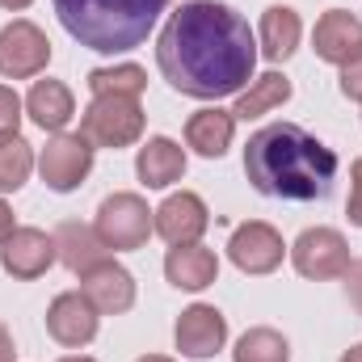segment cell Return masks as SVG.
Instances as JSON below:
<instances>
[{
  "instance_id": "14",
  "label": "cell",
  "mask_w": 362,
  "mask_h": 362,
  "mask_svg": "<svg viewBox=\"0 0 362 362\" xmlns=\"http://www.w3.org/2000/svg\"><path fill=\"white\" fill-rule=\"evenodd\" d=\"M81 291H85V299H89L101 316H122L135 303V278H131V270H122L110 257L101 266H93V270L81 274Z\"/></svg>"
},
{
  "instance_id": "29",
  "label": "cell",
  "mask_w": 362,
  "mask_h": 362,
  "mask_svg": "<svg viewBox=\"0 0 362 362\" xmlns=\"http://www.w3.org/2000/svg\"><path fill=\"white\" fill-rule=\"evenodd\" d=\"M346 291H350V303L358 308V316H362V262H350V270H346Z\"/></svg>"
},
{
  "instance_id": "17",
  "label": "cell",
  "mask_w": 362,
  "mask_h": 362,
  "mask_svg": "<svg viewBox=\"0 0 362 362\" xmlns=\"http://www.w3.org/2000/svg\"><path fill=\"white\" fill-rule=\"evenodd\" d=\"M165 278L177 291H202L219 278V257L202 245H173L165 257Z\"/></svg>"
},
{
  "instance_id": "26",
  "label": "cell",
  "mask_w": 362,
  "mask_h": 362,
  "mask_svg": "<svg viewBox=\"0 0 362 362\" xmlns=\"http://www.w3.org/2000/svg\"><path fill=\"white\" fill-rule=\"evenodd\" d=\"M17 122H21V97L8 89V85H0V135L4 131H17Z\"/></svg>"
},
{
  "instance_id": "10",
  "label": "cell",
  "mask_w": 362,
  "mask_h": 362,
  "mask_svg": "<svg viewBox=\"0 0 362 362\" xmlns=\"http://www.w3.org/2000/svg\"><path fill=\"white\" fill-rule=\"evenodd\" d=\"M282 253H286L282 236L262 219L240 223L232 232V240H228V257H232V266L240 274H274L282 266Z\"/></svg>"
},
{
  "instance_id": "3",
  "label": "cell",
  "mask_w": 362,
  "mask_h": 362,
  "mask_svg": "<svg viewBox=\"0 0 362 362\" xmlns=\"http://www.w3.org/2000/svg\"><path fill=\"white\" fill-rule=\"evenodd\" d=\"M169 0H55L64 30L97 55H122L148 42Z\"/></svg>"
},
{
  "instance_id": "30",
  "label": "cell",
  "mask_w": 362,
  "mask_h": 362,
  "mask_svg": "<svg viewBox=\"0 0 362 362\" xmlns=\"http://www.w3.org/2000/svg\"><path fill=\"white\" fill-rule=\"evenodd\" d=\"M0 362H17V346H13V337H8L4 325H0Z\"/></svg>"
},
{
  "instance_id": "7",
  "label": "cell",
  "mask_w": 362,
  "mask_h": 362,
  "mask_svg": "<svg viewBox=\"0 0 362 362\" xmlns=\"http://www.w3.org/2000/svg\"><path fill=\"white\" fill-rule=\"evenodd\" d=\"M51 64V38L34 21H13L0 30V76L30 81Z\"/></svg>"
},
{
  "instance_id": "8",
  "label": "cell",
  "mask_w": 362,
  "mask_h": 362,
  "mask_svg": "<svg viewBox=\"0 0 362 362\" xmlns=\"http://www.w3.org/2000/svg\"><path fill=\"white\" fill-rule=\"evenodd\" d=\"M38 173L55 194H72L93 173V144L81 131L76 135H55L38 156Z\"/></svg>"
},
{
  "instance_id": "12",
  "label": "cell",
  "mask_w": 362,
  "mask_h": 362,
  "mask_svg": "<svg viewBox=\"0 0 362 362\" xmlns=\"http://www.w3.org/2000/svg\"><path fill=\"white\" fill-rule=\"evenodd\" d=\"M97 308L85 299V291H68V295H55V303L47 308V333L68 346V350H81L97 337Z\"/></svg>"
},
{
  "instance_id": "27",
  "label": "cell",
  "mask_w": 362,
  "mask_h": 362,
  "mask_svg": "<svg viewBox=\"0 0 362 362\" xmlns=\"http://www.w3.org/2000/svg\"><path fill=\"white\" fill-rule=\"evenodd\" d=\"M341 93H346L350 101H362V47L350 64H341Z\"/></svg>"
},
{
  "instance_id": "2",
  "label": "cell",
  "mask_w": 362,
  "mask_h": 362,
  "mask_svg": "<svg viewBox=\"0 0 362 362\" xmlns=\"http://www.w3.org/2000/svg\"><path fill=\"white\" fill-rule=\"evenodd\" d=\"M245 173L257 194L286 202H316L333 194L337 156L299 122H270L245 148Z\"/></svg>"
},
{
  "instance_id": "25",
  "label": "cell",
  "mask_w": 362,
  "mask_h": 362,
  "mask_svg": "<svg viewBox=\"0 0 362 362\" xmlns=\"http://www.w3.org/2000/svg\"><path fill=\"white\" fill-rule=\"evenodd\" d=\"M89 89L93 97L101 93H118V97H139L148 89V72L135 64H118V68H93L89 72Z\"/></svg>"
},
{
  "instance_id": "32",
  "label": "cell",
  "mask_w": 362,
  "mask_h": 362,
  "mask_svg": "<svg viewBox=\"0 0 362 362\" xmlns=\"http://www.w3.org/2000/svg\"><path fill=\"white\" fill-rule=\"evenodd\" d=\"M34 0H0V8H8V13H21V8H30Z\"/></svg>"
},
{
  "instance_id": "15",
  "label": "cell",
  "mask_w": 362,
  "mask_h": 362,
  "mask_svg": "<svg viewBox=\"0 0 362 362\" xmlns=\"http://www.w3.org/2000/svg\"><path fill=\"white\" fill-rule=\"evenodd\" d=\"M312 47L325 64H350L362 47V21L346 8H329L320 21H316V34H312Z\"/></svg>"
},
{
  "instance_id": "28",
  "label": "cell",
  "mask_w": 362,
  "mask_h": 362,
  "mask_svg": "<svg viewBox=\"0 0 362 362\" xmlns=\"http://www.w3.org/2000/svg\"><path fill=\"white\" fill-rule=\"evenodd\" d=\"M346 215H350V223L362 228V156L354 160V169H350V202H346Z\"/></svg>"
},
{
  "instance_id": "34",
  "label": "cell",
  "mask_w": 362,
  "mask_h": 362,
  "mask_svg": "<svg viewBox=\"0 0 362 362\" xmlns=\"http://www.w3.org/2000/svg\"><path fill=\"white\" fill-rule=\"evenodd\" d=\"M139 362H173V358H160V354H148V358H139Z\"/></svg>"
},
{
  "instance_id": "13",
  "label": "cell",
  "mask_w": 362,
  "mask_h": 362,
  "mask_svg": "<svg viewBox=\"0 0 362 362\" xmlns=\"http://www.w3.org/2000/svg\"><path fill=\"white\" fill-rule=\"evenodd\" d=\"M152 223L156 232L169 240V245H198V236L206 232L211 215H206V202L198 194H169L156 211H152Z\"/></svg>"
},
{
  "instance_id": "23",
  "label": "cell",
  "mask_w": 362,
  "mask_h": 362,
  "mask_svg": "<svg viewBox=\"0 0 362 362\" xmlns=\"http://www.w3.org/2000/svg\"><path fill=\"white\" fill-rule=\"evenodd\" d=\"M30 169H34V152L30 144L17 135V131H4L0 135V194H13L30 181Z\"/></svg>"
},
{
  "instance_id": "18",
  "label": "cell",
  "mask_w": 362,
  "mask_h": 362,
  "mask_svg": "<svg viewBox=\"0 0 362 362\" xmlns=\"http://www.w3.org/2000/svg\"><path fill=\"white\" fill-rule=\"evenodd\" d=\"M232 135H236V118H232V110H219V105L215 110H198L185 122V144L198 156H206V160H219L232 148Z\"/></svg>"
},
{
  "instance_id": "4",
  "label": "cell",
  "mask_w": 362,
  "mask_h": 362,
  "mask_svg": "<svg viewBox=\"0 0 362 362\" xmlns=\"http://www.w3.org/2000/svg\"><path fill=\"white\" fill-rule=\"evenodd\" d=\"M81 135L89 139L93 148H131L144 135L139 97H118V93L93 97L85 118H81Z\"/></svg>"
},
{
  "instance_id": "6",
  "label": "cell",
  "mask_w": 362,
  "mask_h": 362,
  "mask_svg": "<svg viewBox=\"0 0 362 362\" xmlns=\"http://www.w3.org/2000/svg\"><path fill=\"white\" fill-rule=\"evenodd\" d=\"M291 262L303 278L329 282V278H346L350 270V245L337 228H308L295 245H291Z\"/></svg>"
},
{
  "instance_id": "5",
  "label": "cell",
  "mask_w": 362,
  "mask_h": 362,
  "mask_svg": "<svg viewBox=\"0 0 362 362\" xmlns=\"http://www.w3.org/2000/svg\"><path fill=\"white\" fill-rule=\"evenodd\" d=\"M97 236L105 240V249L114 253H131V249H144L148 236L156 232L152 223V211L139 194H110L101 206H97Z\"/></svg>"
},
{
  "instance_id": "22",
  "label": "cell",
  "mask_w": 362,
  "mask_h": 362,
  "mask_svg": "<svg viewBox=\"0 0 362 362\" xmlns=\"http://www.w3.org/2000/svg\"><path fill=\"white\" fill-rule=\"evenodd\" d=\"M282 101H291V81L282 76V72H266V76H257L249 89L236 97V105H232V118L240 122H249V118H262V114H270L278 110Z\"/></svg>"
},
{
  "instance_id": "31",
  "label": "cell",
  "mask_w": 362,
  "mask_h": 362,
  "mask_svg": "<svg viewBox=\"0 0 362 362\" xmlns=\"http://www.w3.org/2000/svg\"><path fill=\"white\" fill-rule=\"evenodd\" d=\"M13 228H17V223H13V211H8V202H0V240H4Z\"/></svg>"
},
{
  "instance_id": "19",
  "label": "cell",
  "mask_w": 362,
  "mask_h": 362,
  "mask_svg": "<svg viewBox=\"0 0 362 362\" xmlns=\"http://www.w3.org/2000/svg\"><path fill=\"white\" fill-rule=\"evenodd\" d=\"M135 173H139V181H144L148 189H165V185L181 181V173H185V152H181V144L165 139V135L148 139V144L139 148V156H135Z\"/></svg>"
},
{
  "instance_id": "11",
  "label": "cell",
  "mask_w": 362,
  "mask_h": 362,
  "mask_svg": "<svg viewBox=\"0 0 362 362\" xmlns=\"http://www.w3.org/2000/svg\"><path fill=\"white\" fill-rule=\"evenodd\" d=\"M173 337H177V350L185 358H215L223 350V341H228V320H223L219 308L194 303V308H185L177 316Z\"/></svg>"
},
{
  "instance_id": "35",
  "label": "cell",
  "mask_w": 362,
  "mask_h": 362,
  "mask_svg": "<svg viewBox=\"0 0 362 362\" xmlns=\"http://www.w3.org/2000/svg\"><path fill=\"white\" fill-rule=\"evenodd\" d=\"M59 362H93V358H81V354H76V358H59Z\"/></svg>"
},
{
  "instance_id": "1",
  "label": "cell",
  "mask_w": 362,
  "mask_h": 362,
  "mask_svg": "<svg viewBox=\"0 0 362 362\" xmlns=\"http://www.w3.org/2000/svg\"><path fill=\"white\" fill-rule=\"evenodd\" d=\"M160 76L185 97L219 101L245 93L257 68V42L249 21L219 0H189L165 21L156 38Z\"/></svg>"
},
{
  "instance_id": "24",
  "label": "cell",
  "mask_w": 362,
  "mask_h": 362,
  "mask_svg": "<svg viewBox=\"0 0 362 362\" xmlns=\"http://www.w3.org/2000/svg\"><path fill=\"white\" fill-rule=\"evenodd\" d=\"M232 362H291V346L278 329H249L236 341Z\"/></svg>"
},
{
  "instance_id": "16",
  "label": "cell",
  "mask_w": 362,
  "mask_h": 362,
  "mask_svg": "<svg viewBox=\"0 0 362 362\" xmlns=\"http://www.w3.org/2000/svg\"><path fill=\"white\" fill-rule=\"evenodd\" d=\"M51 236H55L59 262H64L72 274H85V270H93V266L105 262V240L97 236V228L81 223V219H64Z\"/></svg>"
},
{
  "instance_id": "33",
  "label": "cell",
  "mask_w": 362,
  "mask_h": 362,
  "mask_svg": "<svg viewBox=\"0 0 362 362\" xmlns=\"http://www.w3.org/2000/svg\"><path fill=\"white\" fill-rule=\"evenodd\" d=\"M341 362H362V350H358V346H354V350H346V354H341Z\"/></svg>"
},
{
  "instance_id": "20",
  "label": "cell",
  "mask_w": 362,
  "mask_h": 362,
  "mask_svg": "<svg viewBox=\"0 0 362 362\" xmlns=\"http://www.w3.org/2000/svg\"><path fill=\"white\" fill-rule=\"evenodd\" d=\"M25 114L34 118V127L42 131H64L76 114V101H72V89L64 81H38L30 97H25Z\"/></svg>"
},
{
  "instance_id": "21",
  "label": "cell",
  "mask_w": 362,
  "mask_h": 362,
  "mask_svg": "<svg viewBox=\"0 0 362 362\" xmlns=\"http://www.w3.org/2000/svg\"><path fill=\"white\" fill-rule=\"evenodd\" d=\"M299 34H303V25L291 4H270L262 13V55L270 64H282L299 51Z\"/></svg>"
},
{
  "instance_id": "9",
  "label": "cell",
  "mask_w": 362,
  "mask_h": 362,
  "mask_svg": "<svg viewBox=\"0 0 362 362\" xmlns=\"http://www.w3.org/2000/svg\"><path fill=\"white\" fill-rule=\"evenodd\" d=\"M55 236H47L42 228H13L4 240H0V266L4 274L30 282V278H42V274L55 266Z\"/></svg>"
},
{
  "instance_id": "36",
  "label": "cell",
  "mask_w": 362,
  "mask_h": 362,
  "mask_svg": "<svg viewBox=\"0 0 362 362\" xmlns=\"http://www.w3.org/2000/svg\"><path fill=\"white\" fill-rule=\"evenodd\" d=\"M358 350H362V346H358Z\"/></svg>"
}]
</instances>
